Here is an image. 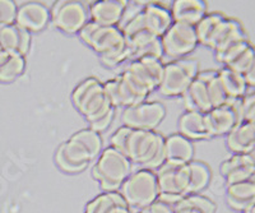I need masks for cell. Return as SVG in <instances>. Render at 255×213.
I'll list each match as a JSON object with an SVG mask.
<instances>
[{
    "instance_id": "obj_1",
    "label": "cell",
    "mask_w": 255,
    "mask_h": 213,
    "mask_svg": "<svg viewBox=\"0 0 255 213\" xmlns=\"http://www.w3.org/2000/svg\"><path fill=\"white\" fill-rule=\"evenodd\" d=\"M111 147L120 151L131 164L157 170L165 164V138L157 130L120 126L110 138Z\"/></svg>"
},
{
    "instance_id": "obj_2",
    "label": "cell",
    "mask_w": 255,
    "mask_h": 213,
    "mask_svg": "<svg viewBox=\"0 0 255 213\" xmlns=\"http://www.w3.org/2000/svg\"><path fill=\"white\" fill-rule=\"evenodd\" d=\"M102 152V138L91 128L81 129L56 149L55 162L60 170L77 174L87 169Z\"/></svg>"
},
{
    "instance_id": "obj_3",
    "label": "cell",
    "mask_w": 255,
    "mask_h": 213,
    "mask_svg": "<svg viewBox=\"0 0 255 213\" xmlns=\"http://www.w3.org/2000/svg\"><path fill=\"white\" fill-rule=\"evenodd\" d=\"M82 41L100 55L102 64L116 67L130 60L127 40L118 26H101L88 22L78 33Z\"/></svg>"
},
{
    "instance_id": "obj_4",
    "label": "cell",
    "mask_w": 255,
    "mask_h": 213,
    "mask_svg": "<svg viewBox=\"0 0 255 213\" xmlns=\"http://www.w3.org/2000/svg\"><path fill=\"white\" fill-rule=\"evenodd\" d=\"M72 101L74 107L86 117L88 124L95 123L115 108L109 100L104 83L95 77L84 79L74 88Z\"/></svg>"
},
{
    "instance_id": "obj_5",
    "label": "cell",
    "mask_w": 255,
    "mask_h": 213,
    "mask_svg": "<svg viewBox=\"0 0 255 213\" xmlns=\"http://www.w3.org/2000/svg\"><path fill=\"white\" fill-rule=\"evenodd\" d=\"M131 165L127 156L110 146L102 149L92 169V175L104 192H119L124 181L133 172Z\"/></svg>"
},
{
    "instance_id": "obj_6",
    "label": "cell",
    "mask_w": 255,
    "mask_h": 213,
    "mask_svg": "<svg viewBox=\"0 0 255 213\" xmlns=\"http://www.w3.org/2000/svg\"><path fill=\"white\" fill-rule=\"evenodd\" d=\"M119 193L130 210H145L158 199L156 172L148 169L131 172L122 185Z\"/></svg>"
},
{
    "instance_id": "obj_7",
    "label": "cell",
    "mask_w": 255,
    "mask_h": 213,
    "mask_svg": "<svg viewBox=\"0 0 255 213\" xmlns=\"http://www.w3.org/2000/svg\"><path fill=\"white\" fill-rule=\"evenodd\" d=\"M158 184V199L174 207L183 198L189 196L190 170L189 165H177L165 162L156 171Z\"/></svg>"
},
{
    "instance_id": "obj_8",
    "label": "cell",
    "mask_w": 255,
    "mask_h": 213,
    "mask_svg": "<svg viewBox=\"0 0 255 213\" xmlns=\"http://www.w3.org/2000/svg\"><path fill=\"white\" fill-rule=\"evenodd\" d=\"M199 74V63L194 59H179L163 65V76L158 92L166 97L183 96Z\"/></svg>"
},
{
    "instance_id": "obj_9",
    "label": "cell",
    "mask_w": 255,
    "mask_h": 213,
    "mask_svg": "<svg viewBox=\"0 0 255 213\" xmlns=\"http://www.w3.org/2000/svg\"><path fill=\"white\" fill-rule=\"evenodd\" d=\"M50 19L65 33H79L90 19V5L77 0H59L50 10Z\"/></svg>"
},
{
    "instance_id": "obj_10",
    "label": "cell",
    "mask_w": 255,
    "mask_h": 213,
    "mask_svg": "<svg viewBox=\"0 0 255 213\" xmlns=\"http://www.w3.org/2000/svg\"><path fill=\"white\" fill-rule=\"evenodd\" d=\"M161 44L163 55L172 60H179L193 53L199 42L194 26L174 22L161 37Z\"/></svg>"
},
{
    "instance_id": "obj_11",
    "label": "cell",
    "mask_w": 255,
    "mask_h": 213,
    "mask_svg": "<svg viewBox=\"0 0 255 213\" xmlns=\"http://www.w3.org/2000/svg\"><path fill=\"white\" fill-rule=\"evenodd\" d=\"M166 116V108L158 101H143L125 107L122 114L124 126L142 130H156Z\"/></svg>"
},
{
    "instance_id": "obj_12",
    "label": "cell",
    "mask_w": 255,
    "mask_h": 213,
    "mask_svg": "<svg viewBox=\"0 0 255 213\" xmlns=\"http://www.w3.org/2000/svg\"><path fill=\"white\" fill-rule=\"evenodd\" d=\"M206 117L211 138L227 135L236 125L243 123L241 99H230L223 106L208 111Z\"/></svg>"
},
{
    "instance_id": "obj_13",
    "label": "cell",
    "mask_w": 255,
    "mask_h": 213,
    "mask_svg": "<svg viewBox=\"0 0 255 213\" xmlns=\"http://www.w3.org/2000/svg\"><path fill=\"white\" fill-rule=\"evenodd\" d=\"M163 63L159 59H138L128 64L124 70L131 74L149 94L158 90L163 76Z\"/></svg>"
},
{
    "instance_id": "obj_14",
    "label": "cell",
    "mask_w": 255,
    "mask_h": 213,
    "mask_svg": "<svg viewBox=\"0 0 255 213\" xmlns=\"http://www.w3.org/2000/svg\"><path fill=\"white\" fill-rule=\"evenodd\" d=\"M50 22V10L45 4L28 1L18 6L15 22L19 28L28 33H36L46 28Z\"/></svg>"
},
{
    "instance_id": "obj_15",
    "label": "cell",
    "mask_w": 255,
    "mask_h": 213,
    "mask_svg": "<svg viewBox=\"0 0 255 213\" xmlns=\"http://www.w3.org/2000/svg\"><path fill=\"white\" fill-rule=\"evenodd\" d=\"M208 78L209 70L199 72V74L195 77L185 94L183 95L184 106L188 111H198L202 114H207L213 108L209 97Z\"/></svg>"
},
{
    "instance_id": "obj_16",
    "label": "cell",
    "mask_w": 255,
    "mask_h": 213,
    "mask_svg": "<svg viewBox=\"0 0 255 213\" xmlns=\"http://www.w3.org/2000/svg\"><path fill=\"white\" fill-rule=\"evenodd\" d=\"M105 91L108 94L111 105L115 108L118 107H129V106L136 105L147 99L140 96L122 73L113 79H109L108 82L104 83Z\"/></svg>"
},
{
    "instance_id": "obj_17",
    "label": "cell",
    "mask_w": 255,
    "mask_h": 213,
    "mask_svg": "<svg viewBox=\"0 0 255 213\" xmlns=\"http://www.w3.org/2000/svg\"><path fill=\"white\" fill-rule=\"evenodd\" d=\"M125 0H100L90 5L91 22L101 26H118L122 22L127 10Z\"/></svg>"
},
{
    "instance_id": "obj_18",
    "label": "cell",
    "mask_w": 255,
    "mask_h": 213,
    "mask_svg": "<svg viewBox=\"0 0 255 213\" xmlns=\"http://www.w3.org/2000/svg\"><path fill=\"white\" fill-rule=\"evenodd\" d=\"M226 201L230 208L245 212L255 205V174L247 180L229 184L226 187Z\"/></svg>"
},
{
    "instance_id": "obj_19",
    "label": "cell",
    "mask_w": 255,
    "mask_h": 213,
    "mask_svg": "<svg viewBox=\"0 0 255 213\" xmlns=\"http://www.w3.org/2000/svg\"><path fill=\"white\" fill-rule=\"evenodd\" d=\"M128 49L130 53V62L138 59H162V44L161 38L154 37L148 33L125 37Z\"/></svg>"
},
{
    "instance_id": "obj_20",
    "label": "cell",
    "mask_w": 255,
    "mask_h": 213,
    "mask_svg": "<svg viewBox=\"0 0 255 213\" xmlns=\"http://www.w3.org/2000/svg\"><path fill=\"white\" fill-rule=\"evenodd\" d=\"M170 10L174 22L194 27L208 13L207 3L203 0H175Z\"/></svg>"
},
{
    "instance_id": "obj_21",
    "label": "cell",
    "mask_w": 255,
    "mask_h": 213,
    "mask_svg": "<svg viewBox=\"0 0 255 213\" xmlns=\"http://www.w3.org/2000/svg\"><path fill=\"white\" fill-rule=\"evenodd\" d=\"M220 171L227 185L247 180L255 174L248 155H232L231 157L226 158L221 164Z\"/></svg>"
},
{
    "instance_id": "obj_22",
    "label": "cell",
    "mask_w": 255,
    "mask_h": 213,
    "mask_svg": "<svg viewBox=\"0 0 255 213\" xmlns=\"http://www.w3.org/2000/svg\"><path fill=\"white\" fill-rule=\"evenodd\" d=\"M31 46V33L17 24L0 26V47L6 53H17L26 56Z\"/></svg>"
},
{
    "instance_id": "obj_23",
    "label": "cell",
    "mask_w": 255,
    "mask_h": 213,
    "mask_svg": "<svg viewBox=\"0 0 255 213\" xmlns=\"http://www.w3.org/2000/svg\"><path fill=\"white\" fill-rule=\"evenodd\" d=\"M227 148L234 155H247L255 147V124L240 123L226 138Z\"/></svg>"
},
{
    "instance_id": "obj_24",
    "label": "cell",
    "mask_w": 255,
    "mask_h": 213,
    "mask_svg": "<svg viewBox=\"0 0 255 213\" xmlns=\"http://www.w3.org/2000/svg\"><path fill=\"white\" fill-rule=\"evenodd\" d=\"M180 134L189 140L209 139L208 124L206 114L198 111H186L179 119Z\"/></svg>"
},
{
    "instance_id": "obj_25",
    "label": "cell",
    "mask_w": 255,
    "mask_h": 213,
    "mask_svg": "<svg viewBox=\"0 0 255 213\" xmlns=\"http://www.w3.org/2000/svg\"><path fill=\"white\" fill-rule=\"evenodd\" d=\"M194 147L181 134H172L165 138V162L186 165L193 161Z\"/></svg>"
},
{
    "instance_id": "obj_26",
    "label": "cell",
    "mask_w": 255,
    "mask_h": 213,
    "mask_svg": "<svg viewBox=\"0 0 255 213\" xmlns=\"http://www.w3.org/2000/svg\"><path fill=\"white\" fill-rule=\"evenodd\" d=\"M84 213H133L119 192H104L88 202Z\"/></svg>"
},
{
    "instance_id": "obj_27",
    "label": "cell",
    "mask_w": 255,
    "mask_h": 213,
    "mask_svg": "<svg viewBox=\"0 0 255 213\" xmlns=\"http://www.w3.org/2000/svg\"><path fill=\"white\" fill-rule=\"evenodd\" d=\"M26 69V56L17 53L0 54V82L10 83L19 78Z\"/></svg>"
},
{
    "instance_id": "obj_28",
    "label": "cell",
    "mask_w": 255,
    "mask_h": 213,
    "mask_svg": "<svg viewBox=\"0 0 255 213\" xmlns=\"http://www.w3.org/2000/svg\"><path fill=\"white\" fill-rule=\"evenodd\" d=\"M218 77L223 86V90L226 92L227 97L230 99H243L247 95L248 87L245 78L243 74L234 72L229 68L223 67L222 69L218 70Z\"/></svg>"
},
{
    "instance_id": "obj_29",
    "label": "cell",
    "mask_w": 255,
    "mask_h": 213,
    "mask_svg": "<svg viewBox=\"0 0 255 213\" xmlns=\"http://www.w3.org/2000/svg\"><path fill=\"white\" fill-rule=\"evenodd\" d=\"M227 15L222 14V13H207V14L202 18V21L195 26L198 42L204 45V46H209V44L212 42V40H213V37L216 36V33L218 32L221 24L223 23V21H225Z\"/></svg>"
},
{
    "instance_id": "obj_30",
    "label": "cell",
    "mask_w": 255,
    "mask_h": 213,
    "mask_svg": "<svg viewBox=\"0 0 255 213\" xmlns=\"http://www.w3.org/2000/svg\"><path fill=\"white\" fill-rule=\"evenodd\" d=\"M217 206L211 198L202 194H189L174 206V211H186L189 213H216Z\"/></svg>"
},
{
    "instance_id": "obj_31",
    "label": "cell",
    "mask_w": 255,
    "mask_h": 213,
    "mask_svg": "<svg viewBox=\"0 0 255 213\" xmlns=\"http://www.w3.org/2000/svg\"><path fill=\"white\" fill-rule=\"evenodd\" d=\"M188 165L190 170L189 194H199V192L208 187L211 181V169L202 161H190Z\"/></svg>"
},
{
    "instance_id": "obj_32",
    "label": "cell",
    "mask_w": 255,
    "mask_h": 213,
    "mask_svg": "<svg viewBox=\"0 0 255 213\" xmlns=\"http://www.w3.org/2000/svg\"><path fill=\"white\" fill-rule=\"evenodd\" d=\"M208 88L212 107H220V106L227 104L229 97L223 90V86L220 81V77H218V70H209Z\"/></svg>"
},
{
    "instance_id": "obj_33",
    "label": "cell",
    "mask_w": 255,
    "mask_h": 213,
    "mask_svg": "<svg viewBox=\"0 0 255 213\" xmlns=\"http://www.w3.org/2000/svg\"><path fill=\"white\" fill-rule=\"evenodd\" d=\"M18 5L13 0H0V26L14 24Z\"/></svg>"
},
{
    "instance_id": "obj_34",
    "label": "cell",
    "mask_w": 255,
    "mask_h": 213,
    "mask_svg": "<svg viewBox=\"0 0 255 213\" xmlns=\"http://www.w3.org/2000/svg\"><path fill=\"white\" fill-rule=\"evenodd\" d=\"M241 110L244 123L255 124V91L241 99Z\"/></svg>"
},
{
    "instance_id": "obj_35",
    "label": "cell",
    "mask_w": 255,
    "mask_h": 213,
    "mask_svg": "<svg viewBox=\"0 0 255 213\" xmlns=\"http://www.w3.org/2000/svg\"><path fill=\"white\" fill-rule=\"evenodd\" d=\"M115 110L116 108H114V110H111L108 115H105V116L101 117L100 120L90 124V128L92 129V130L97 131V133H101V131L106 130V129L111 125L114 117H115Z\"/></svg>"
},
{
    "instance_id": "obj_36",
    "label": "cell",
    "mask_w": 255,
    "mask_h": 213,
    "mask_svg": "<svg viewBox=\"0 0 255 213\" xmlns=\"http://www.w3.org/2000/svg\"><path fill=\"white\" fill-rule=\"evenodd\" d=\"M143 211H145L147 213H174V207L166 205L163 202L156 201Z\"/></svg>"
},
{
    "instance_id": "obj_37",
    "label": "cell",
    "mask_w": 255,
    "mask_h": 213,
    "mask_svg": "<svg viewBox=\"0 0 255 213\" xmlns=\"http://www.w3.org/2000/svg\"><path fill=\"white\" fill-rule=\"evenodd\" d=\"M244 78H245V82H247L248 87L254 88L255 90V59L253 62L252 67L247 70V73L244 74Z\"/></svg>"
},
{
    "instance_id": "obj_38",
    "label": "cell",
    "mask_w": 255,
    "mask_h": 213,
    "mask_svg": "<svg viewBox=\"0 0 255 213\" xmlns=\"http://www.w3.org/2000/svg\"><path fill=\"white\" fill-rule=\"evenodd\" d=\"M247 155L249 156L250 161H252V164H253V167H254V170H255V147L249 152V153H247Z\"/></svg>"
},
{
    "instance_id": "obj_39",
    "label": "cell",
    "mask_w": 255,
    "mask_h": 213,
    "mask_svg": "<svg viewBox=\"0 0 255 213\" xmlns=\"http://www.w3.org/2000/svg\"><path fill=\"white\" fill-rule=\"evenodd\" d=\"M244 213H255V205L252 206V207H250L249 210L245 211V212H244Z\"/></svg>"
},
{
    "instance_id": "obj_40",
    "label": "cell",
    "mask_w": 255,
    "mask_h": 213,
    "mask_svg": "<svg viewBox=\"0 0 255 213\" xmlns=\"http://www.w3.org/2000/svg\"><path fill=\"white\" fill-rule=\"evenodd\" d=\"M174 213H189V212H186V211H176V212H175L174 211Z\"/></svg>"
},
{
    "instance_id": "obj_41",
    "label": "cell",
    "mask_w": 255,
    "mask_h": 213,
    "mask_svg": "<svg viewBox=\"0 0 255 213\" xmlns=\"http://www.w3.org/2000/svg\"><path fill=\"white\" fill-rule=\"evenodd\" d=\"M3 53V49H1V47H0V54Z\"/></svg>"
}]
</instances>
